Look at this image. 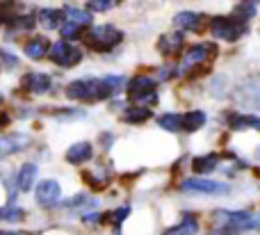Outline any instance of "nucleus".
<instances>
[{
  "instance_id": "obj_1",
  "label": "nucleus",
  "mask_w": 260,
  "mask_h": 235,
  "mask_svg": "<svg viewBox=\"0 0 260 235\" xmlns=\"http://www.w3.org/2000/svg\"><path fill=\"white\" fill-rule=\"evenodd\" d=\"M215 224L221 226V231L217 235H231V233H240V231H249V228H256L260 226V215H253V213H215Z\"/></svg>"
},
{
  "instance_id": "obj_2",
  "label": "nucleus",
  "mask_w": 260,
  "mask_h": 235,
  "mask_svg": "<svg viewBox=\"0 0 260 235\" xmlns=\"http://www.w3.org/2000/svg\"><path fill=\"white\" fill-rule=\"evenodd\" d=\"M121 39H123V32L117 30L114 25H96L87 32L85 44L91 50H96V53H108L114 46L121 44Z\"/></svg>"
},
{
  "instance_id": "obj_3",
  "label": "nucleus",
  "mask_w": 260,
  "mask_h": 235,
  "mask_svg": "<svg viewBox=\"0 0 260 235\" xmlns=\"http://www.w3.org/2000/svg\"><path fill=\"white\" fill-rule=\"evenodd\" d=\"M50 62H55L57 66L62 69H71L76 66V64H80L82 59V53L80 48H76L73 44H69V41H55L53 46H50V53H48Z\"/></svg>"
},
{
  "instance_id": "obj_4",
  "label": "nucleus",
  "mask_w": 260,
  "mask_h": 235,
  "mask_svg": "<svg viewBox=\"0 0 260 235\" xmlns=\"http://www.w3.org/2000/svg\"><path fill=\"white\" fill-rule=\"evenodd\" d=\"M210 27H212V35H215L217 39H221V41H238L240 37L244 35V30H247V25H244L242 21H238V18H233V16L212 18Z\"/></svg>"
},
{
  "instance_id": "obj_5",
  "label": "nucleus",
  "mask_w": 260,
  "mask_h": 235,
  "mask_svg": "<svg viewBox=\"0 0 260 235\" xmlns=\"http://www.w3.org/2000/svg\"><path fill=\"white\" fill-rule=\"evenodd\" d=\"M128 94L135 103H155V80L148 76H137L128 82Z\"/></svg>"
},
{
  "instance_id": "obj_6",
  "label": "nucleus",
  "mask_w": 260,
  "mask_h": 235,
  "mask_svg": "<svg viewBox=\"0 0 260 235\" xmlns=\"http://www.w3.org/2000/svg\"><path fill=\"white\" fill-rule=\"evenodd\" d=\"M183 192H189V194H208V196H224L229 194V185L217 181H208V178H187L180 185Z\"/></svg>"
},
{
  "instance_id": "obj_7",
  "label": "nucleus",
  "mask_w": 260,
  "mask_h": 235,
  "mask_svg": "<svg viewBox=\"0 0 260 235\" xmlns=\"http://www.w3.org/2000/svg\"><path fill=\"white\" fill-rule=\"evenodd\" d=\"M35 196L44 208H53L59 201V196H62V187H59L57 181H41L35 190Z\"/></svg>"
},
{
  "instance_id": "obj_8",
  "label": "nucleus",
  "mask_w": 260,
  "mask_h": 235,
  "mask_svg": "<svg viewBox=\"0 0 260 235\" xmlns=\"http://www.w3.org/2000/svg\"><path fill=\"white\" fill-rule=\"evenodd\" d=\"M30 137L27 135H21V132H12V135H3L0 137V160L7 158L12 153H18L23 151L27 144H30Z\"/></svg>"
},
{
  "instance_id": "obj_9",
  "label": "nucleus",
  "mask_w": 260,
  "mask_h": 235,
  "mask_svg": "<svg viewBox=\"0 0 260 235\" xmlns=\"http://www.w3.org/2000/svg\"><path fill=\"white\" fill-rule=\"evenodd\" d=\"M238 100L242 105H249V108H258L260 110V80H249L247 85L240 87Z\"/></svg>"
},
{
  "instance_id": "obj_10",
  "label": "nucleus",
  "mask_w": 260,
  "mask_h": 235,
  "mask_svg": "<svg viewBox=\"0 0 260 235\" xmlns=\"http://www.w3.org/2000/svg\"><path fill=\"white\" fill-rule=\"evenodd\" d=\"M23 89L30 94H44L50 89V78L46 73H27L23 78Z\"/></svg>"
},
{
  "instance_id": "obj_11",
  "label": "nucleus",
  "mask_w": 260,
  "mask_h": 235,
  "mask_svg": "<svg viewBox=\"0 0 260 235\" xmlns=\"http://www.w3.org/2000/svg\"><path fill=\"white\" fill-rule=\"evenodd\" d=\"M91 155H94V149H91L89 142H78V144H73L71 149L67 151V160L71 164L87 162V160H91Z\"/></svg>"
},
{
  "instance_id": "obj_12",
  "label": "nucleus",
  "mask_w": 260,
  "mask_h": 235,
  "mask_svg": "<svg viewBox=\"0 0 260 235\" xmlns=\"http://www.w3.org/2000/svg\"><path fill=\"white\" fill-rule=\"evenodd\" d=\"M212 48H208V46H192V48L185 53L183 57V71H189L192 66H199V64H203L208 59V53H210Z\"/></svg>"
},
{
  "instance_id": "obj_13",
  "label": "nucleus",
  "mask_w": 260,
  "mask_h": 235,
  "mask_svg": "<svg viewBox=\"0 0 260 235\" xmlns=\"http://www.w3.org/2000/svg\"><path fill=\"white\" fill-rule=\"evenodd\" d=\"M23 53H25L30 59H41L44 55L50 53V44H48V39H44V37H35V39H30L25 46H23Z\"/></svg>"
},
{
  "instance_id": "obj_14",
  "label": "nucleus",
  "mask_w": 260,
  "mask_h": 235,
  "mask_svg": "<svg viewBox=\"0 0 260 235\" xmlns=\"http://www.w3.org/2000/svg\"><path fill=\"white\" fill-rule=\"evenodd\" d=\"M37 18H39V23L46 27V30H55V27H62L64 25V12L62 9H39V14H37Z\"/></svg>"
},
{
  "instance_id": "obj_15",
  "label": "nucleus",
  "mask_w": 260,
  "mask_h": 235,
  "mask_svg": "<svg viewBox=\"0 0 260 235\" xmlns=\"http://www.w3.org/2000/svg\"><path fill=\"white\" fill-rule=\"evenodd\" d=\"M35 178H37V164H32V162L23 164V167L18 169V174H16L18 190H21V192L32 190V185H35Z\"/></svg>"
},
{
  "instance_id": "obj_16",
  "label": "nucleus",
  "mask_w": 260,
  "mask_h": 235,
  "mask_svg": "<svg viewBox=\"0 0 260 235\" xmlns=\"http://www.w3.org/2000/svg\"><path fill=\"white\" fill-rule=\"evenodd\" d=\"M201 21H203V16H199V14H194V12H180V14H176V18H174V23L178 27L192 30V32L201 30Z\"/></svg>"
},
{
  "instance_id": "obj_17",
  "label": "nucleus",
  "mask_w": 260,
  "mask_h": 235,
  "mask_svg": "<svg viewBox=\"0 0 260 235\" xmlns=\"http://www.w3.org/2000/svg\"><path fill=\"white\" fill-rule=\"evenodd\" d=\"M183 48V35L180 32H171V35H165L160 39V50L165 55H176Z\"/></svg>"
},
{
  "instance_id": "obj_18",
  "label": "nucleus",
  "mask_w": 260,
  "mask_h": 235,
  "mask_svg": "<svg viewBox=\"0 0 260 235\" xmlns=\"http://www.w3.org/2000/svg\"><path fill=\"white\" fill-rule=\"evenodd\" d=\"M62 12H64V16H67L69 23H76V25H80V27H89L91 25V12H87V9L64 7Z\"/></svg>"
},
{
  "instance_id": "obj_19",
  "label": "nucleus",
  "mask_w": 260,
  "mask_h": 235,
  "mask_svg": "<svg viewBox=\"0 0 260 235\" xmlns=\"http://www.w3.org/2000/svg\"><path fill=\"white\" fill-rule=\"evenodd\" d=\"M67 96L71 100H89V80H76L67 85Z\"/></svg>"
},
{
  "instance_id": "obj_20",
  "label": "nucleus",
  "mask_w": 260,
  "mask_h": 235,
  "mask_svg": "<svg viewBox=\"0 0 260 235\" xmlns=\"http://www.w3.org/2000/svg\"><path fill=\"white\" fill-rule=\"evenodd\" d=\"M217 164H219V158H217V155H199V158L192 160V169L197 174H210V172H215Z\"/></svg>"
},
{
  "instance_id": "obj_21",
  "label": "nucleus",
  "mask_w": 260,
  "mask_h": 235,
  "mask_svg": "<svg viewBox=\"0 0 260 235\" xmlns=\"http://www.w3.org/2000/svg\"><path fill=\"white\" fill-rule=\"evenodd\" d=\"M231 130H242V128H260V119L251 114H233L229 121Z\"/></svg>"
},
{
  "instance_id": "obj_22",
  "label": "nucleus",
  "mask_w": 260,
  "mask_h": 235,
  "mask_svg": "<svg viewBox=\"0 0 260 235\" xmlns=\"http://www.w3.org/2000/svg\"><path fill=\"white\" fill-rule=\"evenodd\" d=\"M203 123H206V114H203L201 110H197V112H187L183 117V130L194 132V130H199Z\"/></svg>"
},
{
  "instance_id": "obj_23",
  "label": "nucleus",
  "mask_w": 260,
  "mask_h": 235,
  "mask_svg": "<svg viewBox=\"0 0 260 235\" xmlns=\"http://www.w3.org/2000/svg\"><path fill=\"white\" fill-rule=\"evenodd\" d=\"M197 228H199L197 217H185L183 222L178 224V226L169 228L165 235H194V233H197Z\"/></svg>"
},
{
  "instance_id": "obj_24",
  "label": "nucleus",
  "mask_w": 260,
  "mask_h": 235,
  "mask_svg": "<svg viewBox=\"0 0 260 235\" xmlns=\"http://www.w3.org/2000/svg\"><path fill=\"white\" fill-rule=\"evenodd\" d=\"M157 123H160L165 130H169V132L183 130V117H180V114H162V117L157 119Z\"/></svg>"
},
{
  "instance_id": "obj_25",
  "label": "nucleus",
  "mask_w": 260,
  "mask_h": 235,
  "mask_svg": "<svg viewBox=\"0 0 260 235\" xmlns=\"http://www.w3.org/2000/svg\"><path fill=\"white\" fill-rule=\"evenodd\" d=\"M148 117H151L148 108H142V105H137V108H130V110L123 112V121H126V123H142V121H146Z\"/></svg>"
},
{
  "instance_id": "obj_26",
  "label": "nucleus",
  "mask_w": 260,
  "mask_h": 235,
  "mask_svg": "<svg viewBox=\"0 0 260 235\" xmlns=\"http://www.w3.org/2000/svg\"><path fill=\"white\" fill-rule=\"evenodd\" d=\"M253 14H256V3H240L238 7L233 9V18H238V21H247V18H251Z\"/></svg>"
},
{
  "instance_id": "obj_27",
  "label": "nucleus",
  "mask_w": 260,
  "mask_h": 235,
  "mask_svg": "<svg viewBox=\"0 0 260 235\" xmlns=\"http://www.w3.org/2000/svg\"><path fill=\"white\" fill-rule=\"evenodd\" d=\"M16 5L14 3H0V23H14L16 21Z\"/></svg>"
},
{
  "instance_id": "obj_28",
  "label": "nucleus",
  "mask_w": 260,
  "mask_h": 235,
  "mask_svg": "<svg viewBox=\"0 0 260 235\" xmlns=\"http://www.w3.org/2000/svg\"><path fill=\"white\" fill-rule=\"evenodd\" d=\"M87 183H91V185L96 187V190H101V187H105V183L110 181V174L108 172H103V167H101V172H96V174H87Z\"/></svg>"
},
{
  "instance_id": "obj_29",
  "label": "nucleus",
  "mask_w": 260,
  "mask_h": 235,
  "mask_svg": "<svg viewBox=\"0 0 260 235\" xmlns=\"http://www.w3.org/2000/svg\"><path fill=\"white\" fill-rule=\"evenodd\" d=\"M25 213L16 206H7V208H0V219H7V222H16V219H23Z\"/></svg>"
},
{
  "instance_id": "obj_30",
  "label": "nucleus",
  "mask_w": 260,
  "mask_h": 235,
  "mask_svg": "<svg viewBox=\"0 0 260 235\" xmlns=\"http://www.w3.org/2000/svg\"><path fill=\"white\" fill-rule=\"evenodd\" d=\"M35 27V16H21V18H16L14 21V25H12V32H27V30H32Z\"/></svg>"
},
{
  "instance_id": "obj_31",
  "label": "nucleus",
  "mask_w": 260,
  "mask_h": 235,
  "mask_svg": "<svg viewBox=\"0 0 260 235\" xmlns=\"http://www.w3.org/2000/svg\"><path fill=\"white\" fill-rule=\"evenodd\" d=\"M80 30H82L80 25H76V23H69V21H64V25L59 27V32H62V37H64V41H67V39H76V37L80 35Z\"/></svg>"
},
{
  "instance_id": "obj_32",
  "label": "nucleus",
  "mask_w": 260,
  "mask_h": 235,
  "mask_svg": "<svg viewBox=\"0 0 260 235\" xmlns=\"http://www.w3.org/2000/svg\"><path fill=\"white\" fill-rule=\"evenodd\" d=\"M112 0H89L87 3V12H108L112 7Z\"/></svg>"
},
{
  "instance_id": "obj_33",
  "label": "nucleus",
  "mask_w": 260,
  "mask_h": 235,
  "mask_svg": "<svg viewBox=\"0 0 260 235\" xmlns=\"http://www.w3.org/2000/svg\"><path fill=\"white\" fill-rule=\"evenodd\" d=\"M128 215H130V208H128V206H121V208H117V210L112 213V224H114V226H121V222L128 217Z\"/></svg>"
},
{
  "instance_id": "obj_34",
  "label": "nucleus",
  "mask_w": 260,
  "mask_h": 235,
  "mask_svg": "<svg viewBox=\"0 0 260 235\" xmlns=\"http://www.w3.org/2000/svg\"><path fill=\"white\" fill-rule=\"evenodd\" d=\"M0 57H5V64H7V66H16V57H14V55H9V53H5V50H0Z\"/></svg>"
},
{
  "instance_id": "obj_35",
  "label": "nucleus",
  "mask_w": 260,
  "mask_h": 235,
  "mask_svg": "<svg viewBox=\"0 0 260 235\" xmlns=\"http://www.w3.org/2000/svg\"><path fill=\"white\" fill-rule=\"evenodd\" d=\"M0 235H16V233H0Z\"/></svg>"
},
{
  "instance_id": "obj_36",
  "label": "nucleus",
  "mask_w": 260,
  "mask_h": 235,
  "mask_svg": "<svg viewBox=\"0 0 260 235\" xmlns=\"http://www.w3.org/2000/svg\"><path fill=\"white\" fill-rule=\"evenodd\" d=\"M0 100H3V98H0Z\"/></svg>"
}]
</instances>
